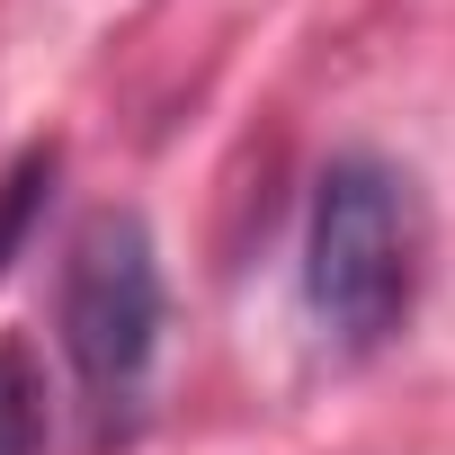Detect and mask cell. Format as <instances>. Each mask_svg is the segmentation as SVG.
I'll list each match as a JSON object with an SVG mask.
<instances>
[{"label": "cell", "instance_id": "1", "mask_svg": "<svg viewBox=\"0 0 455 455\" xmlns=\"http://www.w3.org/2000/svg\"><path fill=\"white\" fill-rule=\"evenodd\" d=\"M419 304V196L393 161L339 152L304 214V313L331 348L375 357Z\"/></svg>", "mask_w": 455, "mask_h": 455}, {"label": "cell", "instance_id": "2", "mask_svg": "<svg viewBox=\"0 0 455 455\" xmlns=\"http://www.w3.org/2000/svg\"><path fill=\"white\" fill-rule=\"evenodd\" d=\"M54 322H63V357H72V384L90 402V428L99 437L134 428L152 357H161V251H152V223L134 205H99L72 233Z\"/></svg>", "mask_w": 455, "mask_h": 455}, {"label": "cell", "instance_id": "3", "mask_svg": "<svg viewBox=\"0 0 455 455\" xmlns=\"http://www.w3.org/2000/svg\"><path fill=\"white\" fill-rule=\"evenodd\" d=\"M54 411H45V366L28 339H0V455H45Z\"/></svg>", "mask_w": 455, "mask_h": 455}, {"label": "cell", "instance_id": "4", "mask_svg": "<svg viewBox=\"0 0 455 455\" xmlns=\"http://www.w3.org/2000/svg\"><path fill=\"white\" fill-rule=\"evenodd\" d=\"M54 170H63V152H54V143H28L10 170H0V277H10V259L28 251V233H36V214H45Z\"/></svg>", "mask_w": 455, "mask_h": 455}]
</instances>
